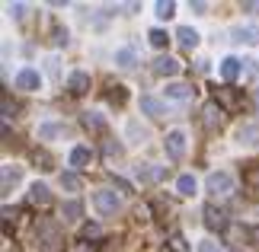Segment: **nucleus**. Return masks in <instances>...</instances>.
I'll list each match as a JSON object with an SVG mask.
<instances>
[{"label": "nucleus", "instance_id": "nucleus-31", "mask_svg": "<svg viewBox=\"0 0 259 252\" xmlns=\"http://www.w3.org/2000/svg\"><path fill=\"white\" fill-rule=\"evenodd\" d=\"M83 236H87V239H99V236H103V230H99L96 224H87V227H83Z\"/></svg>", "mask_w": 259, "mask_h": 252}, {"label": "nucleus", "instance_id": "nucleus-27", "mask_svg": "<svg viewBox=\"0 0 259 252\" xmlns=\"http://www.w3.org/2000/svg\"><path fill=\"white\" fill-rule=\"evenodd\" d=\"M173 4H170V0H160V4H157V16H160V19H170L173 16Z\"/></svg>", "mask_w": 259, "mask_h": 252}, {"label": "nucleus", "instance_id": "nucleus-3", "mask_svg": "<svg viewBox=\"0 0 259 252\" xmlns=\"http://www.w3.org/2000/svg\"><path fill=\"white\" fill-rule=\"evenodd\" d=\"M93 205H96V211H99V214H115L122 201H118V195H115L112 188H99L96 195H93Z\"/></svg>", "mask_w": 259, "mask_h": 252}, {"label": "nucleus", "instance_id": "nucleus-19", "mask_svg": "<svg viewBox=\"0 0 259 252\" xmlns=\"http://www.w3.org/2000/svg\"><path fill=\"white\" fill-rule=\"evenodd\" d=\"M115 64L122 67V70H132V67L138 64V58H135L132 48H118V52H115Z\"/></svg>", "mask_w": 259, "mask_h": 252}, {"label": "nucleus", "instance_id": "nucleus-17", "mask_svg": "<svg viewBox=\"0 0 259 252\" xmlns=\"http://www.w3.org/2000/svg\"><path fill=\"white\" fill-rule=\"evenodd\" d=\"M163 173H166L163 166H151V163L138 166V176H141V182H157V179H163Z\"/></svg>", "mask_w": 259, "mask_h": 252}, {"label": "nucleus", "instance_id": "nucleus-6", "mask_svg": "<svg viewBox=\"0 0 259 252\" xmlns=\"http://www.w3.org/2000/svg\"><path fill=\"white\" fill-rule=\"evenodd\" d=\"M221 106L218 103H208L205 109H202V125L208 128V131H214V128H221Z\"/></svg>", "mask_w": 259, "mask_h": 252}, {"label": "nucleus", "instance_id": "nucleus-29", "mask_svg": "<svg viewBox=\"0 0 259 252\" xmlns=\"http://www.w3.org/2000/svg\"><path fill=\"white\" fill-rule=\"evenodd\" d=\"M243 74L250 80H259V61H243Z\"/></svg>", "mask_w": 259, "mask_h": 252}, {"label": "nucleus", "instance_id": "nucleus-32", "mask_svg": "<svg viewBox=\"0 0 259 252\" xmlns=\"http://www.w3.org/2000/svg\"><path fill=\"white\" fill-rule=\"evenodd\" d=\"M198 252H221V246L214 239H205V243H198Z\"/></svg>", "mask_w": 259, "mask_h": 252}, {"label": "nucleus", "instance_id": "nucleus-1", "mask_svg": "<svg viewBox=\"0 0 259 252\" xmlns=\"http://www.w3.org/2000/svg\"><path fill=\"white\" fill-rule=\"evenodd\" d=\"M38 243H42V252H61L64 249V236L52 220H42V224H38Z\"/></svg>", "mask_w": 259, "mask_h": 252}, {"label": "nucleus", "instance_id": "nucleus-9", "mask_svg": "<svg viewBox=\"0 0 259 252\" xmlns=\"http://www.w3.org/2000/svg\"><path fill=\"white\" fill-rule=\"evenodd\" d=\"M192 93H195V89L189 86V83H170V86L163 89V96H166V99H176V103H186V99H192Z\"/></svg>", "mask_w": 259, "mask_h": 252}, {"label": "nucleus", "instance_id": "nucleus-39", "mask_svg": "<svg viewBox=\"0 0 259 252\" xmlns=\"http://www.w3.org/2000/svg\"><path fill=\"white\" fill-rule=\"evenodd\" d=\"M243 10L246 13H259V4H243Z\"/></svg>", "mask_w": 259, "mask_h": 252}, {"label": "nucleus", "instance_id": "nucleus-22", "mask_svg": "<svg viewBox=\"0 0 259 252\" xmlns=\"http://www.w3.org/2000/svg\"><path fill=\"white\" fill-rule=\"evenodd\" d=\"M237 137H240L243 144H259V125H243L237 131Z\"/></svg>", "mask_w": 259, "mask_h": 252}, {"label": "nucleus", "instance_id": "nucleus-28", "mask_svg": "<svg viewBox=\"0 0 259 252\" xmlns=\"http://www.w3.org/2000/svg\"><path fill=\"white\" fill-rule=\"evenodd\" d=\"M83 125L93 128V131H103V128H106V122H103L99 115H83Z\"/></svg>", "mask_w": 259, "mask_h": 252}, {"label": "nucleus", "instance_id": "nucleus-36", "mask_svg": "<svg viewBox=\"0 0 259 252\" xmlns=\"http://www.w3.org/2000/svg\"><path fill=\"white\" fill-rule=\"evenodd\" d=\"M112 103H125V86H118V93H109Z\"/></svg>", "mask_w": 259, "mask_h": 252}, {"label": "nucleus", "instance_id": "nucleus-40", "mask_svg": "<svg viewBox=\"0 0 259 252\" xmlns=\"http://www.w3.org/2000/svg\"><path fill=\"white\" fill-rule=\"evenodd\" d=\"M256 109H259V89H256Z\"/></svg>", "mask_w": 259, "mask_h": 252}, {"label": "nucleus", "instance_id": "nucleus-41", "mask_svg": "<svg viewBox=\"0 0 259 252\" xmlns=\"http://www.w3.org/2000/svg\"><path fill=\"white\" fill-rule=\"evenodd\" d=\"M234 252H243V249H234Z\"/></svg>", "mask_w": 259, "mask_h": 252}, {"label": "nucleus", "instance_id": "nucleus-38", "mask_svg": "<svg viewBox=\"0 0 259 252\" xmlns=\"http://www.w3.org/2000/svg\"><path fill=\"white\" fill-rule=\"evenodd\" d=\"M48 74L58 77V58H52V61H48Z\"/></svg>", "mask_w": 259, "mask_h": 252}, {"label": "nucleus", "instance_id": "nucleus-26", "mask_svg": "<svg viewBox=\"0 0 259 252\" xmlns=\"http://www.w3.org/2000/svg\"><path fill=\"white\" fill-rule=\"evenodd\" d=\"M166 42H170V38H166L163 29H151V45H154V48H163Z\"/></svg>", "mask_w": 259, "mask_h": 252}, {"label": "nucleus", "instance_id": "nucleus-2", "mask_svg": "<svg viewBox=\"0 0 259 252\" xmlns=\"http://www.w3.org/2000/svg\"><path fill=\"white\" fill-rule=\"evenodd\" d=\"M205 188H208V195H214V198H231L237 182H234L231 173H211L208 182H205Z\"/></svg>", "mask_w": 259, "mask_h": 252}, {"label": "nucleus", "instance_id": "nucleus-18", "mask_svg": "<svg viewBox=\"0 0 259 252\" xmlns=\"http://www.w3.org/2000/svg\"><path fill=\"white\" fill-rule=\"evenodd\" d=\"M240 61H237V58H224V61H221V77L224 80H237V77H240Z\"/></svg>", "mask_w": 259, "mask_h": 252}, {"label": "nucleus", "instance_id": "nucleus-15", "mask_svg": "<svg viewBox=\"0 0 259 252\" xmlns=\"http://www.w3.org/2000/svg\"><path fill=\"white\" fill-rule=\"evenodd\" d=\"M19 179H23V169L19 166H4V195L19 185Z\"/></svg>", "mask_w": 259, "mask_h": 252}, {"label": "nucleus", "instance_id": "nucleus-8", "mask_svg": "<svg viewBox=\"0 0 259 252\" xmlns=\"http://www.w3.org/2000/svg\"><path fill=\"white\" fill-rule=\"evenodd\" d=\"M141 112H147L151 118H166V115H170L166 106L160 103V99H154V96H141Z\"/></svg>", "mask_w": 259, "mask_h": 252}, {"label": "nucleus", "instance_id": "nucleus-7", "mask_svg": "<svg viewBox=\"0 0 259 252\" xmlns=\"http://www.w3.org/2000/svg\"><path fill=\"white\" fill-rule=\"evenodd\" d=\"M38 83H42V77H38V70L26 67L16 74V89H38Z\"/></svg>", "mask_w": 259, "mask_h": 252}, {"label": "nucleus", "instance_id": "nucleus-10", "mask_svg": "<svg viewBox=\"0 0 259 252\" xmlns=\"http://www.w3.org/2000/svg\"><path fill=\"white\" fill-rule=\"evenodd\" d=\"M205 227H208V230H224V227H227L224 214H221V211H218L214 205H208V208H205Z\"/></svg>", "mask_w": 259, "mask_h": 252}, {"label": "nucleus", "instance_id": "nucleus-13", "mask_svg": "<svg viewBox=\"0 0 259 252\" xmlns=\"http://www.w3.org/2000/svg\"><path fill=\"white\" fill-rule=\"evenodd\" d=\"M29 205H38V208H48L52 205V191H48L45 185H32V191H29Z\"/></svg>", "mask_w": 259, "mask_h": 252}, {"label": "nucleus", "instance_id": "nucleus-21", "mask_svg": "<svg viewBox=\"0 0 259 252\" xmlns=\"http://www.w3.org/2000/svg\"><path fill=\"white\" fill-rule=\"evenodd\" d=\"M90 160H93V154H90V147H74L71 150V166H77V169H83Z\"/></svg>", "mask_w": 259, "mask_h": 252}, {"label": "nucleus", "instance_id": "nucleus-25", "mask_svg": "<svg viewBox=\"0 0 259 252\" xmlns=\"http://www.w3.org/2000/svg\"><path fill=\"white\" fill-rule=\"evenodd\" d=\"M128 137H135L138 144H141V140L147 137V128H141L138 122H128Z\"/></svg>", "mask_w": 259, "mask_h": 252}, {"label": "nucleus", "instance_id": "nucleus-11", "mask_svg": "<svg viewBox=\"0 0 259 252\" xmlns=\"http://www.w3.org/2000/svg\"><path fill=\"white\" fill-rule=\"evenodd\" d=\"M234 42H246V45H259V29L256 26H240V29H234Z\"/></svg>", "mask_w": 259, "mask_h": 252}, {"label": "nucleus", "instance_id": "nucleus-4", "mask_svg": "<svg viewBox=\"0 0 259 252\" xmlns=\"http://www.w3.org/2000/svg\"><path fill=\"white\" fill-rule=\"evenodd\" d=\"M163 150H166V157H170V160H179V157L186 154V134H183V131H170L166 140H163Z\"/></svg>", "mask_w": 259, "mask_h": 252}, {"label": "nucleus", "instance_id": "nucleus-24", "mask_svg": "<svg viewBox=\"0 0 259 252\" xmlns=\"http://www.w3.org/2000/svg\"><path fill=\"white\" fill-rule=\"evenodd\" d=\"M61 214H64V220H77L80 217V205H77V201H67V205L61 208Z\"/></svg>", "mask_w": 259, "mask_h": 252}, {"label": "nucleus", "instance_id": "nucleus-33", "mask_svg": "<svg viewBox=\"0 0 259 252\" xmlns=\"http://www.w3.org/2000/svg\"><path fill=\"white\" fill-rule=\"evenodd\" d=\"M170 246H173V252H186V239H183V236H173Z\"/></svg>", "mask_w": 259, "mask_h": 252}, {"label": "nucleus", "instance_id": "nucleus-37", "mask_svg": "<svg viewBox=\"0 0 259 252\" xmlns=\"http://www.w3.org/2000/svg\"><path fill=\"white\" fill-rule=\"evenodd\" d=\"M23 10H26V7H23V4H10V13H13V16H16V19H19V16H23Z\"/></svg>", "mask_w": 259, "mask_h": 252}, {"label": "nucleus", "instance_id": "nucleus-20", "mask_svg": "<svg viewBox=\"0 0 259 252\" xmlns=\"http://www.w3.org/2000/svg\"><path fill=\"white\" fill-rule=\"evenodd\" d=\"M176 38H179V45H183V48H195L198 45V32H195V29H189V26L176 29Z\"/></svg>", "mask_w": 259, "mask_h": 252}, {"label": "nucleus", "instance_id": "nucleus-34", "mask_svg": "<svg viewBox=\"0 0 259 252\" xmlns=\"http://www.w3.org/2000/svg\"><path fill=\"white\" fill-rule=\"evenodd\" d=\"M122 154V144H112V140H109L106 144V157H118Z\"/></svg>", "mask_w": 259, "mask_h": 252}, {"label": "nucleus", "instance_id": "nucleus-35", "mask_svg": "<svg viewBox=\"0 0 259 252\" xmlns=\"http://www.w3.org/2000/svg\"><path fill=\"white\" fill-rule=\"evenodd\" d=\"M35 163H42V169H52V157H48V154H35Z\"/></svg>", "mask_w": 259, "mask_h": 252}, {"label": "nucleus", "instance_id": "nucleus-16", "mask_svg": "<svg viewBox=\"0 0 259 252\" xmlns=\"http://www.w3.org/2000/svg\"><path fill=\"white\" fill-rule=\"evenodd\" d=\"M52 137H67V125H38V140Z\"/></svg>", "mask_w": 259, "mask_h": 252}, {"label": "nucleus", "instance_id": "nucleus-12", "mask_svg": "<svg viewBox=\"0 0 259 252\" xmlns=\"http://www.w3.org/2000/svg\"><path fill=\"white\" fill-rule=\"evenodd\" d=\"M67 89H71L74 96H83L90 89V77L83 74V70H77V74H71V80H67Z\"/></svg>", "mask_w": 259, "mask_h": 252}, {"label": "nucleus", "instance_id": "nucleus-30", "mask_svg": "<svg viewBox=\"0 0 259 252\" xmlns=\"http://www.w3.org/2000/svg\"><path fill=\"white\" fill-rule=\"evenodd\" d=\"M61 185H64V188H71V191H74V188H80V179H77L74 173H64V176H61Z\"/></svg>", "mask_w": 259, "mask_h": 252}, {"label": "nucleus", "instance_id": "nucleus-14", "mask_svg": "<svg viewBox=\"0 0 259 252\" xmlns=\"http://www.w3.org/2000/svg\"><path fill=\"white\" fill-rule=\"evenodd\" d=\"M154 74L173 77V74H179V61H173V58H157V61H154Z\"/></svg>", "mask_w": 259, "mask_h": 252}, {"label": "nucleus", "instance_id": "nucleus-23", "mask_svg": "<svg viewBox=\"0 0 259 252\" xmlns=\"http://www.w3.org/2000/svg\"><path fill=\"white\" fill-rule=\"evenodd\" d=\"M195 188H198V185H195L192 176H179V179H176V191H179V195L189 198V195H195Z\"/></svg>", "mask_w": 259, "mask_h": 252}, {"label": "nucleus", "instance_id": "nucleus-5", "mask_svg": "<svg viewBox=\"0 0 259 252\" xmlns=\"http://www.w3.org/2000/svg\"><path fill=\"white\" fill-rule=\"evenodd\" d=\"M218 106L227 109V112H237V109H240L243 103H240V96H237V89L221 86V89H218Z\"/></svg>", "mask_w": 259, "mask_h": 252}]
</instances>
